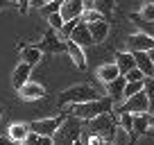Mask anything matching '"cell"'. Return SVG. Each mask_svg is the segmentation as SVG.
<instances>
[{"label": "cell", "instance_id": "7", "mask_svg": "<svg viewBox=\"0 0 154 145\" xmlns=\"http://www.w3.org/2000/svg\"><path fill=\"white\" fill-rule=\"evenodd\" d=\"M154 50V39L143 32H136L127 39V52H149Z\"/></svg>", "mask_w": 154, "mask_h": 145}, {"label": "cell", "instance_id": "22", "mask_svg": "<svg viewBox=\"0 0 154 145\" xmlns=\"http://www.w3.org/2000/svg\"><path fill=\"white\" fill-rule=\"evenodd\" d=\"M147 113H138V116H134V127H131V131H136V134H145L147 131Z\"/></svg>", "mask_w": 154, "mask_h": 145}, {"label": "cell", "instance_id": "14", "mask_svg": "<svg viewBox=\"0 0 154 145\" xmlns=\"http://www.w3.org/2000/svg\"><path fill=\"white\" fill-rule=\"evenodd\" d=\"M29 75H32V68H29L27 63H23V61H20L18 66L14 68V72H11V84H14L16 91H18L23 84L29 82Z\"/></svg>", "mask_w": 154, "mask_h": 145}, {"label": "cell", "instance_id": "2", "mask_svg": "<svg viewBox=\"0 0 154 145\" xmlns=\"http://www.w3.org/2000/svg\"><path fill=\"white\" fill-rule=\"evenodd\" d=\"M111 109H113V102L109 97H97V100L84 102V104H75L70 116L79 118V120H93V118L102 116V113H109Z\"/></svg>", "mask_w": 154, "mask_h": 145}, {"label": "cell", "instance_id": "1", "mask_svg": "<svg viewBox=\"0 0 154 145\" xmlns=\"http://www.w3.org/2000/svg\"><path fill=\"white\" fill-rule=\"evenodd\" d=\"M82 138V120L75 116H66L61 120V125L57 127L52 136L54 145H75L77 140Z\"/></svg>", "mask_w": 154, "mask_h": 145}, {"label": "cell", "instance_id": "6", "mask_svg": "<svg viewBox=\"0 0 154 145\" xmlns=\"http://www.w3.org/2000/svg\"><path fill=\"white\" fill-rule=\"evenodd\" d=\"M63 118H43V120H34V122H27L29 131L32 134H38V136H48V138H52L54 131H57V127L61 125Z\"/></svg>", "mask_w": 154, "mask_h": 145}, {"label": "cell", "instance_id": "39", "mask_svg": "<svg viewBox=\"0 0 154 145\" xmlns=\"http://www.w3.org/2000/svg\"><path fill=\"white\" fill-rule=\"evenodd\" d=\"M7 2H18V0H7Z\"/></svg>", "mask_w": 154, "mask_h": 145}, {"label": "cell", "instance_id": "19", "mask_svg": "<svg viewBox=\"0 0 154 145\" xmlns=\"http://www.w3.org/2000/svg\"><path fill=\"white\" fill-rule=\"evenodd\" d=\"M41 57H43V52L36 48V45H27V48L20 50V61L27 63L29 68H34L38 61H41Z\"/></svg>", "mask_w": 154, "mask_h": 145}, {"label": "cell", "instance_id": "21", "mask_svg": "<svg viewBox=\"0 0 154 145\" xmlns=\"http://www.w3.org/2000/svg\"><path fill=\"white\" fill-rule=\"evenodd\" d=\"M143 93L147 97V113H154V77L143 79Z\"/></svg>", "mask_w": 154, "mask_h": 145}, {"label": "cell", "instance_id": "10", "mask_svg": "<svg viewBox=\"0 0 154 145\" xmlns=\"http://www.w3.org/2000/svg\"><path fill=\"white\" fill-rule=\"evenodd\" d=\"M75 45H79V48H86V45H93V39H91V32H88V25L84 23V20H79V23L75 25V29H72L70 39Z\"/></svg>", "mask_w": 154, "mask_h": 145}, {"label": "cell", "instance_id": "33", "mask_svg": "<svg viewBox=\"0 0 154 145\" xmlns=\"http://www.w3.org/2000/svg\"><path fill=\"white\" fill-rule=\"evenodd\" d=\"M125 79H127V82H143V79H145V75L138 70V68H134V70H129V72L125 75Z\"/></svg>", "mask_w": 154, "mask_h": 145}, {"label": "cell", "instance_id": "23", "mask_svg": "<svg viewBox=\"0 0 154 145\" xmlns=\"http://www.w3.org/2000/svg\"><path fill=\"white\" fill-rule=\"evenodd\" d=\"M79 20H82V18H75V20H63V27L59 29V34H61L59 39H61V41H68V39H70L72 29H75V25L79 23Z\"/></svg>", "mask_w": 154, "mask_h": 145}, {"label": "cell", "instance_id": "37", "mask_svg": "<svg viewBox=\"0 0 154 145\" xmlns=\"http://www.w3.org/2000/svg\"><path fill=\"white\" fill-rule=\"evenodd\" d=\"M5 5H7V0H0V9H5Z\"/></svg>", "mask_w": 154, "mask_h": 145}, {"label": "cell", "instance_id": "3", "mask_svg": "<svg viewBox=\"0 0 154 145\" xmlns=\"http://www.w3.org/2000/svg\"><path fill=\"white\" fill-rule=\"evenodd\" d=\"M97 91L93 86H88V84H75V86L66 88V91H61V95H59V104L66 106V104H84V102H91V100H97Z\"/></svg>", "mask_w": 154, "mask_h": 145}, {"label": "cell", "instance_id": "36", "mask_svg": "<svg viewBox=\"0 0 154 145\" xmlns=\"http://www.w3.org/2000/svg\"><path fill=\"white\" fill-rule=\"evenodd\" d=\"M0 145H14V143H11L7 136H0Z\"/></svg>", "mask_w": 154, "mask_h": 145}, {"label": "cell", "instance_id": "34", "mask_svg": "<svg viewBox=\"0 0 154 145\" xmlns=\"http://www.w3.org/2000/svg\"><path fill=\"white\" fill-rule=\"evenodd\" d=\"M29 2H32V0H18V7H20V11H23V14L29 9Z\"/></svg>", "mask_w": 154, "mask_h": 145}, {"label": "cell", "instance_id": "4", "mask_svg": "<svg viewBox=\"0 0 154 145\" xmlns=\"http://www.w3.org/2000/svg\"><path fill=\"white\" fill-rule=\"evenodd\" d=\"M113 134H116V120L111 113H102V116L88 120V136H95V138L109 143V140H113Z\"/></svg>", "mask_w": 154, "mask_h": 145}, {"label": "cell", "instance_id": "11", "mask_svg": "<svg viewBox=\"0 0 154 145\" xmlns=\"http://www.w3.org/2000/svg\"><path fill=\"white\" fill-rule=\"evenodd\" d=\"M27 136H29V127L25 125V122H11L9 129H7V138H9L14 145L25 143V138H27Z\"/></svg>", "mask_w": 154, "mask_h": 145}, {"label": "cell", "instance_id": "24", "mask_svg": "<svg viewBox=\"0 0 154 145\" xmlns=\"http://www.w3.org/2000/svg\"><path fill=\"white\" fill-rule=\"evenodd\" d=\"M93 2V9H97L102 16L111 14V9H113V0H91Z\"/></svg>", "mask_w": 154, "mask_h": 145}, {"label": "cell", "instance_id": "25", "mask_svg": "<svg viewBox=\"0 0 154 145\" xmlns=\"http://www.w3.org/2000/svg\"><path fill=\"white\" fill-rule=\"evenodd\" d=\"M25 145H54V143L48 136H38V134H32V131H29V136L25 138Z\"/></svg>", "mask_w": 154, "mask_h": 145}, {"label": "cell", "instance_id": "9", "mask_svg": "<svg viewBox=\"0 0 154 145\" xmlns=\"http://www.w3.org/2000/svg\"><path fill=\"white\" fill-rule=\"evenodd\" d=\"M41 52H48V54H57L61 50H66V41H61L59 36H54V32H48L43 36V41L36 45Z\"/></svg>", "mask_w": 154, "mask_h": 145}, {"label": "cell", "instance_id": "13", "mask_svg": "<svg viewBox=\"0 0 154 145\" xmlns=\"http://www.w3.org/2000/svg\"><path fill=\"white\" fill-rule=\"evenodd\" d=\"M125 84H127V79L122 77H116L113 82H109L106 84V97H109L111 102H122L125 97H122V91H125Z\"/></svg>", "mask_w": 154, "mask_h": 145}, {"label": "cell", "instance_id": "29", "mask_svg": "<svg viewBox=\"0 0 154 145\" xmlns=\"http://www.w3.org/2000/svg\"><path fill=\"white\" fill-rule=\"evenodd\" d=\"M82 20H84V23H95V20H104V16H102L97 9H84Z\"/></svg>", "mask_w": 154, "mask_h": 145}, {"label": "cell", "instance_id": "15", "mask_svg": "<svg viewBox=\"0 0 154 145\" xmlns=\"http://www.w3.org/2000/svg\"><path fill=\"white\" fill-rule=\"evenodd\" d=\"M86 25H88L93 43H102V41L109 36V23H106V20H95V23H86Z\"/></svg>", "mask_w": 154, "mask_h": 145}, {"label": "cell", "instance_id": "20", "mask_svg": "<svg viewBox=\"0 0 154 145\" xmlns=\"http://www.w3.org/2000/svg\"><path fill=\"white\" fill-rule=\"evenodd\" d=\"M116 77H120V72H118L116 63H102V66L97 68V79H100L102 84H109V82H113Z\"/></svg>", "mask_w": 154, "mask_h": 145}, {"label": "cell", "instance_id": "17", "mask_svg": "<svg viewBox=\"0 0 154 145\" xmlns=\"http://www.w3.org/2000/svg\"><path fill=\"white\" fill-rule=\"evenodd\" d=\"M134 54V61H136V68L143 72L145 77H154V63L149 59L147 52H131Z\"/></svg>", "mask_w": 154, "mask_h": 145}, {"label": "cell", "instance_id": "28", "mask_svg": "<svg viewBox=\"0 0 154 145\" xmlns=\"http://www.w3.org/2000/svg\"><path fill=\"white\" fill-rule=\"evenodd\" d=\"M131 20L140 27V32H143V34H147V36H152V39H154V20H152V23H145V20H140L136 14L131 16Z\"/></svg>", "mask_w": 154, "mask_h": 145}, {"label": "cell", "instance_id": "16", "mask_svg": "<svg viewBox=\"0 0 154 145\" xmlns=\"http://www.w3.org/2000/svg\"><path fill=\"white\" fill-rule=\"evenodd\" d=\"M113 63H116V68H118V72H120L122 77H125L129 70L136 68V61H134V54H131V52H118Z\"/></svg>", "mask_w": 154, "mask_h": 145}, {"label": "cell", "instance_id": "35", "mask_svg": "<svg viewBox=\"0 0 154 145\" xmlns=\"http://www.w3.org/2000/svg\"><path fill=\"white\" fill-rule=\"evenodd\" d=\"M43 5H45V0H32V2H29V7H36V9H41Z\"/></svg>", "mask_w": 154, "mask_h": 145}, {"label": "cell", "instance_id": "38", "mask_svg": "<svg viewBox=\"0 0 154 145\" xmlns=\"http://www.w3.org/2000/svg\"><path fill=\"white\" fill-rule=\"evenodd\" d=\"M147 54H149V59H152V63H154V50H149Z\"/></svg>", "mask_w": 154, "mask_h": 145}, {"label": "cell", "instance_id": "26", "mask_svg": "<svg viewBox=\"0 0 154 145\" xmlns=\"http://www.w3.org/2000/svg\"><path fill=\"white\" fill-rule=\"evenodd\" d=\"M136 16H138L140 20H145V23H152V20H154V2L143 5V7H140V11H138Z\"/></svg>", "mask_w": 154, "mask_h": 145}, {"label": "cell", "instance_id": "40", "mask_svg": "<svg viewBox=\"0 0 154 145\" xmlns=\"http://www.w3.org/2000/svg\"><path fill=\"white\" fill-rule=\"evenodd\" d=\"M45 2H52V0H45Z\"/></svg>", "mask_w": 154, "mask_h": 145}, {"label": "cell", "instance_id": "30", "mask_svg": "<svg viewBox=\"0 0 154 145\" xmlns=\"http://www.w3.org/2000/svg\"><path fill=\"white\" fill-rule=\"evenodd\" d=\"M45 18H48V25H50V29H52V32H59V29L63 27V18L59 16V11H57V14L45 16Z\"/></svg>", "mask_w": 154, "mask_h": 145}, {"label": "cell", "instance_id": "32", "mask_svg": "<svg viewBox=\"0 0 154 145\" xmlns=\"http://www.w3.org/2000/svg\"><path fill=\"white\" fill-rule=\"evenodd\" d=\"M120 125L125 131H131V127H134V116L131 113H120Z\"/></svg>", "mask_w": 154, "mask_h": 145}, {"label": "cell", "instance_id": "18", "mask_svg": "<svg viewBox=\"0 0 154 145\" xmlns=\"http://www.w3.org/2000/svg\"><path fill=\"white\" fill-rule=\"evenodd\" d=\"M66 52L70 54L72 63H75L77 68H86V54H84V48L75 45L72 41H66Z\"/></svg>", "mask_w": 154, "mask_h": 145}, {"label": "cell", "instance_id": "12", "mask_svg": "<svg viewBox=\"0 0 154 145\" xmlns=\"http://www.w3.org/2000/svg\"><path fill=\"white\" fill-rule=\"evenodd\" d=\"M18 95L23 100H38V97L45 95V88H43V84H38V82H27L18 88Z\"/></svg>", "mask_w": 154, "mask_h": 145}, {"label": "cell", "instance_id": "27", "mask_svg": "<svg viewBox=\"0 0 154 145\" xmlns=\"http://www.w3.org/2000/svg\"><path fill=\"white\" fill-rule=\"evenodd\" d=\"M143 91V82H127L125 84V91H122V97H131V95H136V93H140Z\"/></svg>", "mask_w": 154, "mask_h": 145}, {"label": "cell", "instance_id": "42", "mask_svg": "<svg viewBox=\"0 0 154 145\" xmlns=\"http://www.w3.org/2000/svg\"><path fill=\"white\" fill-rule=\"evenodd\" d=\"M20 145H25V143H20Z\"/></svg>", "mask_w": 154, "mask_h": 145}, {"label": "cell", "instance_id": "8", "mask_svg": "<svg viewBox=\"0 0 154 145\" xmlns=\"http://www.w3.org/2000/svg\"><path fill=\"white\" fill-rule=\"evenodd\" d=\"M82 14H84V0H61L59 16H61L63 20L82 18Z\"/></svg>", "mask_w": 154, "mask_h": 145}, {"label": "cell", "instance_id": "31", "mask_svg": "<svg viewBox=\"0 0 154 145\" xmlns=\"http://www.w3.org/2000/svg\"><path fill=\"white\" fill-rule=\"evenodd\" d=\"M59 7H61V0H52V2H45V5L41 7V11H43L45 16H50V14H57Z\"/></svg>", "mask_w": 154, "mask_h": 145}, {"label": "cell", "instance_id": "5", "mask_svg": "<svg viewBox=\"0 0 154 145\" xmlns=\"http://www.w3.org/2000/svg\"><path fill=\"white\" fill-rule=\"evenodd\" d=\"M118 111L120 113H131V116H138V113H147V97L145 93H136V95L127 97L120 106H118Z\"/></svg>", "mask_w": 154, "mask_h": 145}, {"label": "cell", "instance_id": "41", "mask_svg": "<svg viewBox=\"0 0 154 145\" xmlns=\"http://www.w3.org/2000/svg\"><path fill=\"white\" fill-rule=\"evenodd\" d=\"M0 116H2V109H0Z\"/></svg>", "mask_w": 154, "mask_h": 145}]
</instances>
